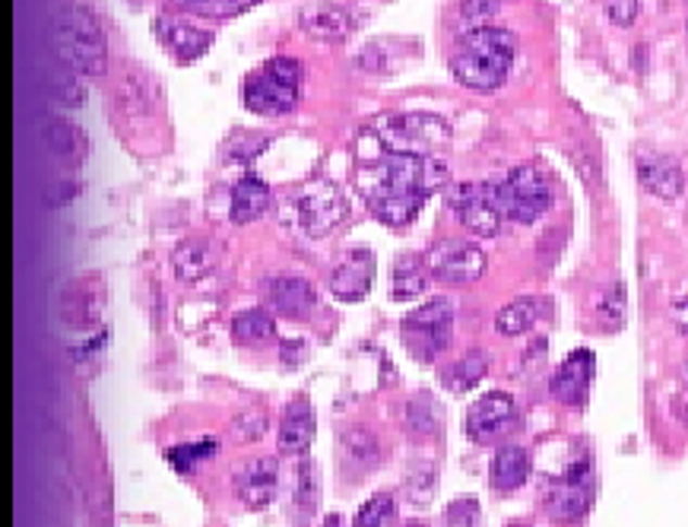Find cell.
<instances>
[{
    "mask_svg": "<svg viewBox=\"0 0 688 527\" xmlns=\"http://www.w3.org/2000/svg\"><path fill=\"white\" fill-rule=\"evenodd\" d=\"M447 185V165L422 153L387 150L368 127L356 140V188L368 210L400 229L419 216L435 191Z\"/></svg>",
    "mask_w": 688,
    "mask_h": 527,
    "instance_id": "cell-1",
    "label": "cell"
},
{
    "mask_svg": "<svg viewBox=\"0 0 688 527\" xmlns=\"http://www.w3.org/2000/svg\"><path fill=\"white\" fill-rule=\"evenodd\" d=\"M518 54V39L508 29L498 26H476L457 41V51L450 58L454 80L476 92H492L505 86Z\"/></svg>",
    "mask_w": 688,
    "mask_h": 527,
    "instance_id": "cell-2",
    "label": "cell"
},
{
    "mask_svg": "<svg viewBox=\"0 0 688 527\" xmlns=\"http://www.w3.org/2000/svg\"><path fill=\"white\" fill-rule=\"evenodd\" d=\"M54 51L64 67H71L74 74H82V77H105V71H109L105 33H102L95 13H89L80 3L64 7L54 16Z\"/></svg>",
    "mask_w": 688,
    "mask_h": 527,
    "instance_id": "cell-3",
    "label": "cell"
},
{
    "mask_svg": "<svg viewBox=\"0 0 688 527\" xmlns=\"http://www.w3.org/2000/svg\"><path fill=\"white\" fill-rule=\"evenodd\" d=\"M283 216L285 223L302 229L308 239H324L346 223L349 201H346V195L336 181L308 178L285 195Z\"/></svg>",
    "mask_w": 688,
    "mask_h": 527,
    "instance_id": "cell-4",
    "label": "cell"
},
{
    "mask_svg": "<svg viewBox=\"0 0 688 527\" xmlns=\"http://www.w3.org/2000/svg\"><path fill=\"white\" fill-rule=\"evenodd\" d=\"M302 64L295 58H273L264 67H257L247 80H244V105L254 115L264 118H280L285 112H292L298 105L302 96Z\"/></svg>",
    "mask_w": 688,
    "mask_h": 527,
    "instance_id": "cell-5",
    "label": "cell"
},
{
    "mask_svg": "<svg viewBox=\"0 0 688 527\" xmlns=\"http://www.w3.org/2000/svg\"><path fill=\"white\" fill-rule=\"evenodd\" d=\"M368 130L397 153H422L432 156L450 143V124L438 115L409 112V115H381L368 124Z\"/></svg>",
    "mask_w": 688,
    "mask_h": 527,
    "instance_id": "cell-6",
    "label": "cell"
},
{
    "mask_svg": "<svg viewBox=\"0 0 688 527\" xmlns=\"http://www.w3.org/2000/svg\"><path fill=\"white\" fill-rule=\"evenodd\" d=\"M495 198H498V206L505 213V219H514V223H536L539 216L549 213L552 206V185L546 178L543 168L536 165H518L514 172H508L505 181L495 185Z\"/></svg>",
    "mask_w": 688,
    "mask_h": 527,
    "instance_id": "cell-7",
    "label": "cell"
},
{
    "mask_svg": "<svg viewBox=\"0 0 688 527\" xmlns=\"http://www.w3.org/2000/svg\"><path fill=\"white\" fill-rule=\"evenodd\" d=\"M450 327H454V305L447 299H432L406 315L404 340L419 360L429 363L450 343Z\"/></svg>",
    "mask_w": 688,
    "mask_h": 527,
    "instance_id": "cell-8",
    "label": "cell"
},
{
    "mask_svg": "<svg viewBox=\"0 0 688 527\" xmlns=\"http://www.w3.org/2000/svg\"><path fill=\"white\" fill-rule=\"evenodd\" d=\"M450 210L457 213V219L463 223L467 233H473L476 239H492L501 233V206L495 198V185H473L463 181L450 191Z\"/></svg>",
    "mask_w": 688,
    "mask_h": 527,
    "instance_id": "cell-9",
    "label": "cell"
},
{
    "mask_svg": "<svg viewBox=\"0 0 688 527\" xmlns=\"http://www.w3.org/2000/svg\"><path fill=\"white\" fill-rule=\"evenodd\" d=\"M432 274L447 286H470L486 274V251L473 242L442 244L432 258Z\"/></svg>",
    "mask_w": 688,
    "mask_h": 527,
    "instance_id": "cell-10",
    "label": "cell"
},
{
    "mask_svg": "<svg viewBox=\"0 0 688 527\" xmlns=\"http://www.w3.org/2000/svg\"><path fill=\"white\" fill-rule=\"evenodd\" d=\"M518 416V404L505 391H488L467 413V436L476 442H492L498 432H505Z\"/></svg>",
    "mask_w": 688,
    "mask_h": 527,
    "instance_id": "cell-11",
    "label": "cell"
},
{
    "mask_svg": "<svg viewBox=\"0 0 688 527\" xmlns=\"http://www.w3.org/2000/svg\"><path fill=\"white\" fill-rule=\"evenodd\" d=\"M374 284V254L368 248H353L333 271L327 289L343 302H359Z\"/></svg>",
    "mask_w": 688,
    "mask_h": 527,
    "instance_id": "cell-12",
    "label": "cell"
},
{
    "mask_svg": "<svg viewBox=\"0 0 688 527\" xmlns=\"http://www.w3.org/2000/svg\"><path fill=\"white\" fill-rule=\"evenodd\" d=\"M277 487H280V464L273 457H254L235 474V492L254 512H260L273 502Z\"/></svg>",
    "mask_w": 688,
    "mask_h": 527,
    "instance_id": "cell-13",
    "label": "cell"
},
{
    "mask_svg": "<svg viewBox=\"0 0 688 527\" xmlns=\"http://www.w3.org/2000/svg\"><path fill=\"white\" fill-rule=\"evenodd\" d=\"M298 26L318 41H343L353 36V13L349 7L343 3H333V0H318V3H308L302 13H298Z\"/></svg>",
    "mask_w": 688,
    "mask_h": 527,
    "instance_id": "cell-14",
    "label": "cell"
},
{
    "mask_svg": "<svg viewBox=\"0 0 688 527\" xmlns=\"http://www.w3.org/2000/svg\"><path fill=\"white\" fill-rule=\"evenodd\" d=\"M549 509L562 522H577L587 515V509H590V464L587 461L574 464L559 480V487L549 495Z\"/></svg>",
    "mask_w": 688,
    "mask_h": 527,
    "instance_id": "cell-15",
    "label": "cell"
},
{
    "mask_svg": "<svg viewBox=\"0 0 688 527\" xmlns=\"http://www.w3.org/2000/svg\"><path fill=\"white\" fill-rule=\"evenodd\" d=\"M594 368L597 360L590 350H574L565 363L559 365V372L552 375V398L562 401L565 406H577L587 398V388L594 381Z\"/></svg>",
    "mask_w": 688,
    "mask_h": 527,
    "instance_id": "cell-16",
    "label": "cell"
},
{
    "mask_svg": "<svg viewBox=\"0 0 688 527\" xmlns=\"http://www.w3.org/2000/svg\"><path fill=\"white\" fill-rule=\"evenodd\" d=\"M315 410L305 398H295L285 406L283 423H280V436H277V448L280 454H305L311 442H315Z\"/></svg>",
    "mask_w": 688,
    "mask_h": 527,
    "instance_id": "cell-17",
    "label": "cell"
},
{
    "mask_svg": "<svg viewBox=\"0 0 688 527\" xmlns=\"http://www.w3.org/2000/svg\"><path fill=\"white\" fill-rule=\"evenodd\" d=\"M638 181L645 185V191H650L660 201H676L686 188L679 163L670 156H657V153L638 160Z\"/></svg>",
    "mask_w": 688,
    "mask_h": 527,
    "instance_id": "cell-18",
    "label": "cell"
},
{
    "mask_svg": "<svg viewBox=\"0 0 688 527\" xmlns=\"http://www.w3.org/2000/svg\"><path fill=\"white\" fill-rule=\"evenodd\" d=\"M267 299L273 312H280L285 318H305L315 309L318 292L305 277H273L267 284Z\"/></svg>",
    "mask_w": 688,
    "mask_h": 527,
    "instance_id": "cell-19",
    "label": "cell"
},
{
    "mask_svg": "<svg viewBox=\"0 0 688 527\" xmlns=\"http://www.w3.org/2000/svg\"><path fill=\"white\" fill-rule=\"evenodd\" d=\"M160 36H163L165 48L181 61V64H191L203 58L213 45V33L209 29H201V26H191V23H171V20H163L160 23Z\"/></svg>",
    "mask_w": 688,
    "mask_h": 527,
    "instance_id": "cell-20",
    "label": "cell"
},
{
    "mask_svg": "<svg viewBox=\"0 0 688 527\" xmlns=\"http://www.w3.org/2000/svg\"><path fill=\"white\" fill-rule=\"evenodd\" d=\"M216 264H219L216 248L206 239H188L171 251V267H175L178 280H184V284H198L203 277H209L216 271Z\"/></svg>",
    "mask_w": 688,
    "mask_h": 527,
    "instance_id": "cell-21",
    "label": "cell"
},
{
    "mask_svg": "<svg viewBox=\"0 0 688 527\" xmlns=\"http://www.w3.org/2000/svg\"><path fill=\"white\" fill-rule=\"evenodd\" d=\"M488 477H492V489L495 492H514V489H521L526 484V477H530V454L518 446L498 448L495 457H492Z\"/></svg>",
    "mask_w": 688,
    "mask_h": 527,
    "instance_id": "cell-22",
    "label": "cell"
},
{
    "mask_svg": "<svg viewBox=\"0 0 688 527\" xmlns=\"http://www.w3.org/2000/svg\"><path fill=\"white\" fill-rule=\"evenodd\" d=\"M270 203H273V191L260 178L247 175V178H242L232 188V210H229V216H232V223L247 226V223L260 219L270 210Z\"/></svg>",
    "mask_w": 688,
    "mask_h": 527,
    "instance_id": "cell-23",
    "label": "cell"
},
{
    "mask_svg": "<svg viewBox=\"0 0 688 527\" xmlns=\"http://www.w3.org/2000/svg\"><path fill=\"white\" fill-rule=\"evenodd\" d=\"M539 315H543V302H539V299H533V296L514 299V302H508L505 309H498V315H495V330H498L501 337H521V334H526L530 327L539 322Z\"/></svg>",
    "mask_w": 688,
    "mask_h": 527,
    "instance_id": "cell-24",
    "label": "cell"
},
{
    "mask_svg": "<svg viewBox=\"0 0 688 527\" xmlns=\"http://www.w3.org/2000/svg\"><path fill=\"white\" fill-rule=\"evenodd\" d=\"M41 134H44V143H48V150H51L54 156L71 160V163H80L82 156H86V137H82L80 130L71 122H64V118H48Z\"/></svg>",
    "mask_w": 688,
    "mask_h": 527,
    "instance_id": "cell-25",
    "label": "cell"
},
{
    "mask_svg": "<svg viewBox=\"0 0 688 527\" xmlns=\"http://www.w3.org/2000/svg\"><path fill=\"white\" fill-rule=\"evenodd\" d=\"M273 334H277V325L267 309H247V312H239L232 322V337L242 347H264L273 340Z\"/></svg>",
    "mask_w": 688,
    "mask_h": 527,
    "instance_id": "cell-26",
    "label": "cell"
},
{
    "mask_svg": "<svg viewBox=\"0 0 688 527\" xmlns=\"http://www.w3.org/2000/svg\"><path fill=\"white\" fill-rule=\"evenodd\" d=\"M429 286V267L422 258L416 254H406L394 264V277H391V289L397 299H412V296H422Z\"/></svg>",
    "mask_w": 688,
    "mask_h": 527,
    "instance_id": "cell-27",
    "label": "cell"
},
{
    "mask_svg": "<svg viewBox=\"0 0 688 527\" xmlns=\"http://www.w3.org/2000/svg\"><path fill=\"white\" fill-rule=\"evenodd\" d=\"M488 372V356L483 350H470L463 360H457V363L450 365L445 372V388L450 391H457V394H463V391H470V388H476L483 378H486Z\"/></svg>",
    "mask_w": 688,
    "mask_h": 527,
    "instance_id": "cell-28",
    "label": "cell"
},
{
    "mask_svg": "<svg viewBox=\"0 0 688 527\" xmlns=\"http://www.w3.org/2000/svg\"><path fill=\"white\" fill-rule=\"evenodd\" d=\"M175 7H181L184 13H194V16H206V20H229V16H239V13H247L251 7H257L260 0H171Z\"/></svg>",
    "mask_w": 688,
    "mask_h": 527,
    "instance_id": "cell-29",
    "label": "cell"
},
{
    "mask_svg": "<svg viewBox=\"0 0 688 527\" xmlns=\"http://www.w3.org/2000/svg\"><path fill=\"white\" fill-rule=\"evenodd\" d=\"M406 419H409V426H412L416 436H435V429H438V406H435V401L429 394H416L409 401Z\"/></svg>",
    "mask_w": 688,
    "mask_h": 527,
    "instance_id": "cell-30",
    "label": "cell"
},
{
    "mask_svg": "<svg viewBox=\"0 0 688 527\" xmlns=\"http://www.w3.org/2000/svg\"><path fill=\"white\" fill-rule=\"evenodd\" d=\"M394 512H397V505H394V495H387V492H378V495H371L362 509H359V515H356V525L359 527L387 525V522L394 518Z\"/></svg>",
    "mask_w": 688,
    "mask_h": 527,
    "instance_id": "cell-31",
    "label": "cell"
},
{
    "mask_svg": "<svg viewBox=\"0 0 688 527\" xmlns=\"http://www.w3.org/2000/svg\"><path fill=\"white\" fill-rule=\"evenodd\" d=\"M267 426H270L267 413H264L260 406H247L242 416H235L232 436H235L239 442H257L260 436H267Z\"/></svg>",
    "mask_w": 688,
    "mask_h": 527,
    "instance_id": "cell-32",
    "label": "cell"
},
{
    "mask_svg": "<svg viewBox=\"0 0 688 527\" xmlns=\"http://www.w3.org/2000/svg\"><path fill=\"white\" fill-rule=\"evenodd\" d=\"M343 448H346V454H349L353 461H359L365 467L378 461V442H374V436H368L365 429L346 432V436H343Z\"/></svg>",
    "mask_w": 688,
    "mask_h": 527,
    "instance_id": "cell-33",
    "label": "cell"
},
{
    "mask_svg": "<svg viewBox=\"0 0 688 527\" xmlns=\"http://www.w3.org/2000/svg\"><path fill=\"white\" fill-rule=\"evenodd\" d=\"M505 3H508V0H463V3H460V23L470 26V29H476V26H483L486 20H492Z\"/></svg>",
    "mask_w": 688,
    "mask_h": 527,
    "instance_id": "cell-34",
    "label": "cell"
},
{
    "mask_svg": "<svg viewBox=\"0 0 688 527\" xmlns=\"http://www.w3.org/2000/svg\"><path fill=\"white\" fill-rule=\"evenodd\" d=\"M213 442H201V446H178V448H168V464L175 467V470H181V474H188L191 470V464L198 461L201 464L203 457H209L213 454Z\"/></svg>",
    "mask_w": 688,
    "mask_h": 527,
    "instance_id": "cell-35",
    "label": "cell"
},
{
    "mask_svg": "<svg viewBox=\"0 0 688 527\" xmlns=\"http://www.w3.org/2000/svg\"><path fill=\"white\" fill-rule=\"evenodd\" d=\"M600 315H603V322L609 325H622V318H625V289L622 284H612V289H607L603 296H600Z\"/></svg>",
    "mask_w": 688,
    "mask_h": 527,
    "instance_id": "cell-36",
    "label": "cell"
},
{
    "mask_svg": "<svg viewBox=\"0 0 688 527\" xmlns=\"http://www.w3.org/2000/svg\"><path fill=\"white\" fill-rule=\"evenodd\" d=\"M54 89H58V96H61L67 105H82L86 89L77 83V77H74V71H71V67H64V74H58V77H54Z\"/></svg>",
    "mask_w": 688,
    "mask_h": 527,
    "instance_id": "cell-37",
    "label": "cell"
},
{
    "mask_svg": "<svg viewBox=\"0 0 688 527\" xmlns=\"http://www.w3.org/2000/svg\"><path fill=\"white\" fill-rule=\"evenodd\" d=\"M641 13L638 0H607V16L615 26H632Z\"/></svg>",
    "mask_w": 688,
    "mask_h": 527,
    "instance_id": "cell-38",
    "label": "cell"
},
{
    "mask_svg": "<svg viewBox=\"0 0 688 527\" xmlns=\"http://www.w3.org/2000/svg\"><path fill=\"white\" fill-rule=\"evenodd\" d=\"M359 71H368V74H384L387 71V58H384V48L381 45H365L356 58Z\"/></svg>",
    "mask_w": 688,
    "mask_h": 527,
    "instance_id": "cell-39",
    "label": "cell"
},
{
    "mask_svg": "<svg viewBox=\"0 0 688 527\" xmlns=\"http://www.w3.org/2000/svg\"><path fill=\"white\" fill-rule=\"evenodd\" d=\"M447 522L450 525H476L480 522V509L473 499H457L450 509H447Z\"/></svg>",
    "mask_w": 688,
    "mask_h": 527,
    "instance_id": "cell-40",
    "label": "cell"
},
{
    "mask_svg": "<svg viewBox=\"0 0 688 527\" xmlns=\"http://www.w3.org/2000/svg\"><path fill=\"white\" fill-rule=\"evenodd\" d=\"M673 322L676 327L688 334V299H679V302H673Z\"/></svg>",
    "mask_w": 688,
    "mask_h": 527,
    "instance_id": "cell-41",
    "label": "cell"
}]
</instances>
